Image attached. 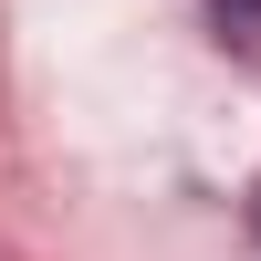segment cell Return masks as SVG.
<instances>
[{"mask_svg":"<svg viewBox=\"0 0 261 261\" xmlns=\"http://www.w3.org/2000/svg\"><path fill=\"white\" fill-rule=\"evenodd\" d=\"M209 21H220L230 42H251V53H261V0H209Z\"/></svg>","mask_w":261,"mask_h":261,"instance_id":"obj_1","label":"cell"},{"mask_svg":"<svg viewBox=\"0 0 261 261\" xmlns=\"http://www.w3.org/2000/svg\"><path fill=\"white\" fill-rule=\"evenodd\" d=\"M251 241H261V188H251Z\"/></svg>","mask_w":261,"mask_h":261,"instance_id":"obj_2","label":"cell"}]
</instances>
